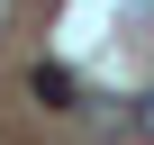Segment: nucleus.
<instances>
[{"mask_svg":"<svg viewBox=\"0 0 154 145\" xmlns=\"http://www.w3.org/2000/svg\"><path fill=\"white\" fill-rule=\"evenodd\" d=\"M27 91L54 100V109H72V72H63V63H36V82H27Z\"/></svg>","mask_w":154,"mask_h":145,"instance_id":"nucleus-1","label":"nucleus"},{"mask_svg":"<svg viewBox=\"0 0 154 145\" xmlns=\"http://www.w3.org/2000/svg\"><path fill=\"white\" fill-rule=\"evenodd\" d=\"M136 127H145V136H154V91H145V100H136Z\"/></svg>","mask_w":154,"mask_h":145,"instance_id":"nucleus-2","label":"nucleus"},{"mask_svg":"<svg viewBox=\"0 0 154 145\" xmlns=\"http://www.w3.org/2000/svg\"><path fill=\"white\" fill-rule=\"evenodd\" d=\"M0 18H9V0H0Z\"/></svg>","mask_w":154,"mask_h":145,"instance_id":"nucleus-3","label":"nucleus"}]
</instances>
